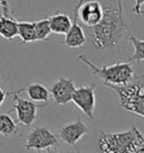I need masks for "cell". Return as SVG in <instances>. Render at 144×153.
Wrapping results in <instances>:
<instances>
[{
    "mask_svg": "<svg viewBox=\"0 0 144 153\" xmlns=\"http://www.w3.org/2000/svg\"><path fill=\"white\" fill-rule=\"evenodd\" d=\"M19 134V128L9 114H0V135L6 137Z\"/></svg>",
    "mask_w": 144,
    "mask_h": 153,
    "instance_id": "obj_17",
    "label": "cell"
},
{
    "mask_svg": "<svg viewBox=\"0 0 144 153\" xmlns=\"http://www.w3.org/2000/svg\"><path fill=\"white\" fill-rule=\"evenodd\" d=\"M128 39L134 48V53L131 56L127 57L126 62H136L141 64L144 61V41L135 37L132 34V32H130V34H128Z\"/></svg>",
    "mask_w": 144,
    "mask_h": 153,
    "instance_id": "obj_16",
    "label": "cell"
},
{
    "mask_svg": "<svg viewBox=\"0 0 144 153\" xmlns=\"http://www.w3.org/2000/svg\"><path fill=\"white\" fill-rule=\"evenodd\" d=\"M52 30L50 28L48 17L41 20L35 22V35H36V41H48V37Z\"/></svg>",
    "mask_w": 144,
    "mask_h": 153,
    "instance_id": "obj_18",
    "label": "cell"
},
{
    "mask_svg": "<svg viewBox=\"0 0 144 153\" xmlns=\"http://www.w3.org/2000/svg\"><path fill=\"white\" fill-rule=\"evenodd\" d=\"M48 19L52 33L65 35L71 27V18L61 11H56L55 14L48 16Z\"/></svg>",
    "mask_w": 144,
    "mask_h": 153,
    "instance_id": "obj_13",
    "label": "cell"
},
{
    "mask_svg": "<svg viewBox=\"0 0 144 153\" xmlns=\"http://www.w3.org/2000/svg\"><path fill=\"white\" fill-rule=\"evenodd\" d=\"M144 4V0H134V6L132 8V11L136 15H143L142 6Z\"/></svg>",
    "mask_w": 144,
    "mask_h": 153,
    "instance_id": "obj_19",
    "label": "cell"
},
{
    "mask_svg": "<svg viewBox=\"0 0 144 153\" xmlns=\"http://www.w3.org/2000/svg\"><path fill=\"white\" fill-rule=\"evenodd\" d=\"M99 2L102 6V17L96 26L90 28V42L98 53L118 57L122 44L131 32L122 0H99Z\"/></svg>",
    "mask_w": 144,
    "mask_h": 153,
    "instance_id": "obj_1",
    "label": "cell"
},
{
    "mask_svg": "<svg viewBox=\"0 0 144 153\" xmlns=\"http://www.w3.org/2000/svg\"><path fill=\"white\" fill-rule=\"evenodd\" d=\"M76 150H77V152H78V153H82L81 151H80V149L78 148V146H77V148H76Z\"/></svg>",
    "mask_w": 144,
    "mask_h": 153,
    "instance_id": "obj_22",
    "label": "cell"
},
{
    "mask_svg": "<svg viewBox=\"0 0 144 153\" xmlns=\"http://www.w3.org/2000/svg\"><path fill=\"white\" fill-rule=\"evenodd\" d=\"M71 101L82 110L87 117L94 120V110L96 107V85L91 83L90 86L76 88L72 94Z\"/></svg>",
    "mask_w": 144,
    "mask_h": 153,
    "instance_id": "obj_7",
    "label": "cell"
},
{
    "mask_svg": "<svg viewBox=\"0 0 144 153\" xmlns=\"http://www.w3.org/2000/svg\"><path fill=\"white\" fill-rule=\"evenodd\" d=\"M136 81L126 85H111L104 83V86L114 90L120 98V107L130 113L144 116V76H135Z\"/></svg>",
    "mask_w": 144,
    "mask_h": 153,
    "instance_id": "obj_3",
    "label": "cell"
},
{
    "mask_svg": "<svg viewBox=\"0 0 144 153\" xmlns=\"http://www.w3.org/2000/svg\"><path fill=\"white\" fill-rule=\"evenodd\" d=\"M0 80H1V76H0ZM19 90V89H18ZM18 90H14V91H4L1 89V87H0V107L1 105L4 104V101H5L6 97H8V96H13L14 94H16Z\"/></svg>",
    "mask_w": 144,
    "mask_h": 153,
    "instance_id": "obj_20",
    "label": "cell"
},
{
    "mask_svg": "<svg viewBox=\"0 0 144 153\" xmlns=\"http://www.w3.org/2000/svg\"><path fill=\"white\" fill-rule=\"evenodd\" d=\"M85 0H79L78 5L74 7L73 9V17L71 20V27L65 34V38L63 44L69 48H80L82 45H85L87 42V36L82 27L79 25V20H78V9L79 7L83 2Z\"/></svg>",
    "mask_w": 144,
    "mask_h": 153,
    "instance_id": "obj_9",
    "label": "cell"
},
{
    "mask_svg": "<svg viewBox=\"0 0 144 153\" xmlns=\"http://www.w3.org/2000/svg\"><path fill=\"white\" fill-rule=\"evenodd\" d=\"M98 146L101 153H144V139L137 127L120 133L99 132Z\"/></svg>",
    "mask_w": 144,
    "mask_h": 153,
    "instance_id": "obj_2",
    "label": "cell"
},
{
    "mask_svg": "<svg viewBox=\"0 0 144 153\" xmlns=\"http://www.w3.org/2000/svg\"><path fill=\"white\" fill-rule=\"evenodd\" d=\"M76 89L74 82L68 78H60L48 91L54 98L56 105H67L71 101L72 94Z\"/></svg>",
    "mask_w": 144,
    "mask_h": 153,
    "instance_id": "obj_11",
    "label": "cell"
},
{
    "mask_svg": "<svg viewBox=\"0 0 144 153\" xmlns=\"http://www.w3.org/2000/svg\"><path fill=\"white\" fill-rule=\"evenodd\" d=\"M25 91V88H22L14 94V101L15 104L13 108L9 110L11 111H16L17 114V122L18 124L24 125V126H32L33 123L37 118V114L36 111L39 108H43L45 106H48V102H43V104H36V101L27 100V99H23L19 97V94Z\"/></svg>",
    "mask_w": 144,
    "mask_h": 153,
    "instance_id": "obj_5",
    "label": "cell"
},
{
    "mask_svg": "<svg viewBox=\"0 0 144 153\" xmlns=\"http://www.w3.org/2000/svg\"><path fill=\"white\" fill-rule=\"evenodd\" d=\"M29 99L33 101H44L48 102L50 97V91L41 83H30L25 88Z\"/></svg>",
    "mask_w": 144,
    "mask_h": 153,
    "instance_id": "obj_15",
    "label": "cell"
},
{
    "mask_svg": "<svg viewBox=\"0 0 144 153\" xmlns=\"http://www.w3.org/2000/svg\"><path fill=\"white\" fill-rule=\"evenodd\" d=\"M0 7H1V0H0ZM0 15H1V13H0Z\"/></svg>",
    "mask_w": 144,
    "mask_h": 153,
    "instance_id": "obj_23",
    "label": "cell"
},
{
    "mask_svg": "<svg viewBox=\"0 0 144 153\" xmlns=\"http://www.w3.org/2000/svg\"><path fill=\"white\" fill-rule=\"evenodd\" d=\"M17 36H19L22 44L36 42L35 22H18L17 20Z\"/></svg>",
    "mask_w": 144,
    "mask_h": 153,
    "instance_id": "obj_14",
    "label": "cell"
},
{
    "mask_svg": "<svg viewBox=\"0 0 144 153\" xmlns=\"http://www.w3.org/2000/svg\"><path fill=\"white\" fill-rule=\"evenodd\" d=\"M2 14L0 15V36L6 39H14L17 36V19L11 14L7 0H1Z\"/></svg>",
    "mask_w": 144,
    "mask_h": 153,
    "instance_id": "obj_12",
    "label": "cell"
},
{
    "mask_svg": "<svg viewBox=\"0 0 144 153\" xmlns=\"http://www.w3.org/2000/svg\"><path fill=\"white\" fill-rule=\"evenodd\" d=\"M39 153H42V151H41V152H39ZM45 153H63V152L59 151L58 148H51V149H48Z\"/></svg>",
    "mask_w": 144,
    "mask_h": 153,
    "instance_id": "obj_21",
    "label": "cell"
},
{
    "mask_svg": "<svg viewBox=\"0 0 144 153\" xmlns=\"http://www.w3.org/2000/svg\"><path fill=\"white\" fill-rule=\"evenodd\" d=\"M78 61L90 68L92 74L100 78L105 83L126 85L132 81L135 76V70L131 62H117L111 65H104L99 68L94 64L86 54H80L78 56Z\"/></svg>",
    "mask_w": 144,
    "mask_h": 153,
    "instance_id": "obj_4",
    "label": "cell"
},
{
    "mask_svg": "<svg viewBox=\"0 0 144 153\" xmlns=\"http://www.w3.org/2000/svg\"><path fill=\"white\" fill-rule=\"evenodd\" d=\"M87 134H90V129L87 127L80 117H78L76 122L65 124L60 129V139L69 145L77 148L78 141Z\"/></svg>",
    "mask_w": 144,
    "mask_h": 153,
    "instance_id": "obj_10",
    "label": "cell"
},
{
    "mask_svg": "<svg viewBox=\"0 0 144 153\" xmlns=\"http://www.w3.org/2000/svg\"><path fill=\"white\" fill-rule=\"evenodd\" d=\"M26 144L24 145L25 150H37L41 152L43 150H48L51 148H59L58 137L46 127L35 126L30 133L25 135Z\"/></svg>",
    "mask_w": 144,
    "mask_h": 153,
    "instance_id": "obj_6",
    "label": "cell"
},
{
    "mask_svg": "<svg viewBox=\"0 0 144 153\" xmlns=\"http://www.w3.org/2000/svg\"><path fill=\"white\" fill-rule=\"evenodd\" d=\"M102 17V6L99 0L83 1L78 9V20L88 28L96 26Z\"/></svg>",
    "mask_w": 144,
    "mask_h": 153,
    "instance_id": "obj_8",
    "label": "cell"
}]
</instances>
